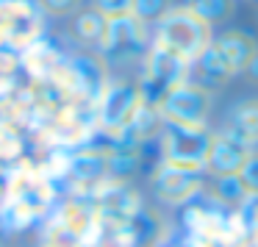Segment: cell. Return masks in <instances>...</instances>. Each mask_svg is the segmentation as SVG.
Here are the masks:
<instances>
[{
    "label": "cell",
    "instance_id": "cell-2",
    "mask_svg": "<svg viewBox=\"0 0 258 247\" xmlns=\"http://www.w3.org/2000/svg\"><path fill=\"white\" fill-rule=\"evenodd\" d=\"M258 53V45L252 36L241 34V31H228L219 39H214L206 47L200 58H197V70H200V86H217L225 84L228 78L244 73L247 64L252 61V56Z\"/></svg>",
    "mask_w": 258,
    "mask_h": 247
},
{
    "label": "cell",
    "instance_id": "cell-18",
    "mask_svg": "<svg viewBox=\"0 0 258 247\" xmlns=\"http://www.w3.org/2000/svg\"><path fill=\"white\" fill-rule=\"evenodd\" d=\"M244 73H247V75H250V78H252V81H255V84H258V53H255V56H252V61L247 64V70H244Z\"/></svg>",
    "mask_w": 258,
    "mask_h": 247
},
{
    "label": "cell",
    "instance_id": "cell-12",
    "mask_svg": "<svg viewBox=\"0 0 258 247\" xmlns=\"http://www.w3.org/2000/svg\"><path fill=\"white\" fill-rule=\"evenodd\" d=\"M186 6L195 14H200L206 23H222L233 12V0H186Z\"/></svg>",
    "mask_w": 258,
    "mask_h": 247
},
{
    "label": "cell",
    "instance_id": "cell-7",
    "mask_svg": "<svg viewBox=\"0 0 258 247\" xmlns=\"http://www.w3.org/2000/svg\"><path fill=\"white\" fill-rule=\"evenodd\" d=\"M100 47L114 61H131V58L142 56V47H145V25L139 20H134L131 14L128 17L108 20L106 39H103Z\"/></svg>",
    "mask_w": 258,
    "mask_h": 247
},
{
    "label": "cell",
    "instance_id": "cell-11",
    "mask_svg": "<svg viewBox=\"0 0 258 247\" xmlns=\"http://www.w3.org/2000/svg\"><path fill=\"white\" fill-rule=\"evenodd\" d=\"M106 28H108V20L103 17V14H97L95 9L78 14V20H75V36H78L81 42H86V45L100 47L103 39H106Z\"/></svg>",
    "mask_w": 258,
    "mask_h": 247
},
{
    "label": "cell",
    "instance_id": "cell-4",
    "mask_svg": "<svg viewBox=\"0 0 258 247\" xmlns=\"http://www.w3.org/2000/svg\"><path fill=\"white\" fill-rule=\"evenodd\" d=\"M186 73H189V64L183 58H178L175 53H169L167 47L156 45L150 53H147L145 61V78L139 84L142 100L145 106H156L164 100L167 92H172L175 86H180L186 81Z\"/></svg>",
    "mask_w": 258,
    "mask_h": 247
},
{
    "label": "cell",
    "instance_id": "cell-1",
    "mask_svg": "<svg viewBox=\"0 0 258 247\" xmlns=\"http://www.w3.org/2000/svg\"><path fill=\"white\" fill-rule=\"evenodd\" d=\"M158 39L156 45L167 47L186 64H195L206 53V47L214 42L211 23L195 14L189 6H172L161 20H158Z\"/></svg>",
    "mask_w": 258,
    "mask_h": 247
},
{
    "label": "cell",
    "instance_id": "cell-17",
    "mask_svg": "<svg viewBox=\"0 0 258 247\" xmlns=\"http://www.w3.org/2000/svg\"><path fill=\"white\" fill-rule=\"evenodd\" d=\"M39 3L50 14H56V17H67V14L78 12V6H81V0H39Z\"/></svg>",
    "mask_w": 258,
    "mask_h": 247
},
{
    "label": "cell",
    "instance_id": "cell-6",
    "mask_svg": "<svg viewBox=\"0 0 258 247\" xmlns=\"http://www.w3.org/2000/svg\"><path fill=\"white\" fill-rule=\"evenodd\" d=\"M142 108H145V100H142V92L136 84H117L100 92V122L106 131L122 134L125 128L136 122Z\"/></svg>",
    "mask_w": 258,
    "mask_h": 247
},
{
    "label": "cell",
    "instance_id": "cell-9",
    "mask_svg": "<svg viewBox=\"0 0 258 247\" xmlns=\"http://www.w3.org/2000/svg\"><path fill=\"white\" fill-rule=\"evenodd\" d=\"M197 189H200L197 172H189V169H175L164 164L156 175V195L167 203H183Z\"/></svg>",
    "mask_w": 258,
    "mask_h": 247
},
{
    "label": "cell",
    "instance_id": "cell-14",
    "mask_svg": "<svg viewBox=\"0 0 258 247\" xmlns=\"http://www.w3.org/2000/svg\"><path fill=\"white\" fill-rule=\"evenodd\" d=\"M239 180H241L247 195L258 197V153H250V156H247L244 167L239 169Z\"/></svg>",
    "mask_w": 258,
    "mask_h": 247
},
{
    "label": "cell",
    "instance_id": "cell-10",
    "mask_svg": "<svg viewBox=\"0 0 258 247\" xmlns=\"http://www.w3.org/2000/svg\"><path fill=\"white\" fill-rule=\"evenodd\" d=\"M228 134L241 139L247 147L258 145V100H247L233 108V117L228 122Z\"/></svg>",
    "mask_w": 258,
    "mask_h": 247
},
{
    "label": "cell",
    "instance_id": "cell-16",
    "mask_svg": "<svg viewBox=\"0 0 258 247\" xmlns=\"http://www.w3.org/2000/svg\"><path fill=\"white\" fill-rule=\"evenodd\" d=\"M217 192L225 197V200H230V203H239L241 197L247 195L244 186H241V180H239V175H228V178H219Z\"/></svg>",
    "mask_w": 258,
    "mask_h": 247
},
{
    "label": "cell",
    "instance_id": "cell-13",
    "mask_svg": "<svg viewBox=\"0 0 258 247\" xmlns=\"http://www.w3.org/2000/svg\"><path fill=\"white\" fill-rule=\"evenodd\" d=\"M169 9H172L169 6V0H134L131 17L139 20L142 25H147V23H158Z\"/></svg>",
    "mask_w": 258,
    "mask_h": 247
},
{
    "label": "cell",
    "instance_id": "cell-15",
    "mask_svg": "<svg viewBox=\"0 0 258 247\" xmlns=\"http://www.w3.org/2000/svg\"><path fill=\"white\" fill-rule=\"evenodd\" d=\"M95 12L103 14L106 20H117V17H128L134 0H92Z\"/></svg>",
    "mask_w": 258,
    "mask_h": 247
},
{
    "label": "cell",
    "instance_id": "cell-5",
    "mask_svg": "<svg viewBox=\"0 0 258 247\" xmlns=\"http://www.w3.org/2000/svg\"><path fill=\"white\" fill-rule=\"evenodd\" d=\"M158 111L172 125L200 128V125H206L208 111H211V95H208L206 86L183 81L180 86H175L172 92L164 95V100L158 103Z\"/></svg>",
    "mask_w": 258,
    "mask_h": 247
},
{
    "label": "cell",
    "instance_id": "cell-3",
    "mask_svg": "<svg viewBox=\"0 0 258 247\" xmlns=\"http://www.w3.org/2000/svg\"><path fill=\"white\" fill-rule=\"evenodd\" d=\"M211 136L206 125L189 128V125H172L167 122L164 131V164L175 169H189L200 172L206 167V156L211 147Z\"/></svg>",
    "mask_w": 258,
    "mask_h": 247
},
{
    "label": "cell",
    "instance_id": "cell-8",
    "mask_svg": "<svg viewBox=\"0 0 258 247\" xmlns=\"http://www.w3.org/2000/svg\"><path fill=\"white\" fill-rule=\"evenodd\" d=\"M250 147L241 139H236L233 134L222 131V134L211 136V147H208L206 156V169L217 178H228V175H239V169L244 167L247 156H250Z\"/></svg>",
    "mask_w": 258,
    "mask_h": 247
}]
</instances>
